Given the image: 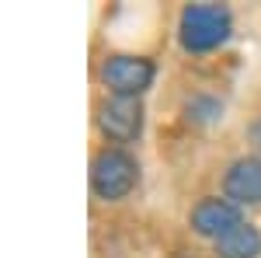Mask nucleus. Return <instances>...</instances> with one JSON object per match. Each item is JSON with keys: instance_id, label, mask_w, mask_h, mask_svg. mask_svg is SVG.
<instances>
[{"instance_id": "1a4fd4ad", "label": "nucleus", "mask_w": 261, "mask_h": 258, "mask_svg": "<svg viewBox=\"0 0 261 258\" xmlns=\"http://www.w3.org/2000/svg\"><path fill=\"white\" fill-rule=\"evenodd\" d=\"M251 136H254V143H258V147H261V119L254 122V126H251Z\"/></svg>"}, {"instance_id": "f03ea898", "label": "nucleus", "mask_w": 261, "mask_h": 258, "mask_svg": "<svg viewBox=\"0 0 261 258\" xmlns=\"http://www.w3.org/2000/svg\"><path fill=\"white\" fill-rule=\"evenodd\" d=\"M136 178H140V168H136V160L129 157L122 147H105L91 160V189L105 202L125 199L133 192Z\"/></svg>"}, {"instance_id": "0eeeda50", "label": "nucleus", "mask_w": 261, "mask_h": 258, "mask_svg": "<svg viewBox=\"0 0 261 258\" xmlns=\"http://www.w3.org/2000/svg\"><path fill=\"white\" fill-rule=\"evenodd\" d=\"M216 255L220 258H258L261 255L258 227L241 223V227H233L230 234H223V238L216 241Z\"/></svg>"}, {"instance_id": "39448f33", "label": "nucleus", "mask_w": 261, "mask_h": 258, "mask_svg": "<svg viewBox=\"0 0 261 258\" xmlns=\"http://www.w3.org/2000/svg\"><path fill=\"white\" fill-rule=\"evenodd\" d=\"M241 206L230 202V199H202L199 206L192 209V230L202 234V238L220 241L223 234H230L233 227H241Z\"/></svg>"}, {"instance_id": "7ed1b4c3", "label": "nucleus", "mask_w": 261, "mask_h": 258, "mask_svg": "<svg viewBox=\"0 0 261 258\" xmlns=\"http://www.w3.org/2000/svg\"><path fill=\"white\" fill-rule=\"evenodd\" d=\"M153 63L143 56H108L101 63V84L115 98H140L153 84Z\"/></svg>"}, {"instance_id": "6e6552de", "label": "nucleus", "mask_w": 261, "mask_h": 258, "mask_svg": "<svg viewBox=\"0 0 261 258\" xmlns=\"http://www.w3.org/2000/svg\"><path fill=\"white\" fill-rule=\"evenodd\" d=\"M188 119L192 122H213V119H220V112H223V105L216 98H205V95H199V98H192L188 101Z\"/></svg>"}, {"instance_id": "f257e3e1", "label": "nucleus", "mask_w": 261, "mask_h": 258, "mask_svg": "<svg viewBox=\"0 0 261 258\" xmlns=\"http://www.w3.org/2000/svg\"><path fill=\"white\" fill-rule=\"evenodd\" d=\"M233 18L223 4H188L178 21V39L188 53H213L230 39Z\"/></svg>"}, {"instance_id": "423d86ee", "label": "nucleus", "mask_w": 261, "mask_h": 258, "mask_svg": "<svg viewBox=\"0 0 261 258\" xmlns=\"http://www.w3.org/2000/svg\"><path fill=\"white\" fill-rule=\"evenodd\" d=\"M223 189L237 206H261V157H237L223 175Z\"/></svg>"}, {"instance_id": "20e7f679", "label": "nucleus", "mask_w": 261, "mask_h": 258, "mask_svg": "<svg viewBox=\"0 0 261 258\" xmlns=\"http://www.w3.org/2000/svg\"><path fill=\"white\" fill-rule=\"evenodd\" d=\"M98 126L112 143H133L143 133V105L140 98H105L98 105Z\"/></svg>"}]
</instances>
